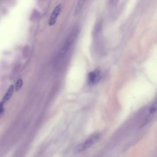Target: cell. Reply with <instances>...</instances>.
Returning <instances> with one entry per match:
<instances>
[{
    "instance_id": "1",
    "label": "cell",
    "mask_w": 157,
    "mask_h": 157,
    "mask_svg": "<svg viewBox=\"0 0 157 157\" xmlns=\"http://www.w3.org/2000/svg\"><path fill=\"white\" fill-rule=\"evenodd\" d=\"M101 137V134L98 132L94 133L89 136L83 142L81 143L77 146L75 150L77 152H82L86 150L88 148H90L92 145L96 144Z\"/></svg>"
},
{
    "instance_id": "3",
    "label": "cell",
    "mask_w": 157,
    "mask_h": 157,
    "mask_svg": "<svg viewBox=\"0 0 157 157\" xmlns=\"http://www.w3.org/2000/svg\"><path fill=\"white\" fill-rule=\"evenodd\" d=\"M101 78V72L100 71L97 69L90 72L88 75V80L90 84H95L99 82Z\"/></svg>"
},
{
    "instance_id": "7",
    "label": "cell",
    "mask_w": 157,
    "mask_h": 157,
    "mask_svg": "<svg viewBox=\"0 0 157 157\" xmlns=\"http://www.w3.org/2000/svg\"><path fill=\"white\" fill-rule=\"evenodd\" d=\"M23 85V80L21 78H19L17 80V81L15 83V90L16 91H18L21 87Z\"/></svg>"
},
{
    "instance_id": "5",
    "label": "cell",
    "mask_w": 157,
    "mask_h": 157,
    "mask_svg": "<svg viewBox=\"0 0 157 157\" xmlns=\"http://www.w3.org/2000/svg\"><path fill=\"white\" fill-rule=\"evenodd\" d=\"M83 3H84L83 1H78L77 2V5L75 6V10H74V15L76 16V15H77L79 13L82 7V6H83Z\"/></svg>"
},
{
    "instance_id": "8",
    "label": "cell",
    "mask_w": 157,
    "mask_h": 157,
    "mask_svg": "<svg viewBox=\"0 0 157 157\" xmlns=\"http://www.w3.org/2000/svg\"><path fill=\"white\" fill-rule=\"evenodd\" d=\"M4 107H3V103L1 101V104H0V115H2L4 113Z\"/></svg>"
},
{
    "instance_id": "6",
    "label": "cell",
    "mask_w": 157,
    "mask_h": 157,
    "mask_svg": "<svg viewBox=\"0 0 157 157\" xmlns=\"http://www.w3.org/2000/svg\"><path fill=\"white\" fill-rule=\"evenodd\" d=\"M157 111V98L155 100V101L152 104L151 106L150 107L149 109V114L151 115H153L154 113H156Z\"/></svg>"
},
{
    "instance_id": "4",
    "label": "cell",
    "mask_w": 157,
    "mask_h": 157,
    "mask_svg": "<svg viewBox=\"0 0 157 157\" xmlns=\"http://www.w3.org/2000/svg\"><path fill=\"white\" fill-rule=\"evenodd\" d=\"M13 90H14V87H13V85H10L9 87L8 90H7L5 95L4 96V97L2 98V103H6L7 101H9L10 99V98L12 96V94H13Z\"/></svg>"
},
{
    "instance_id": "2",
    "label": "cell",
    "mask_w": 157,
    "mask_h": 157,
    "mask_svg": "<svg viewBox=\"0 0 157 157\" xmlns=\"http://www.w3.org/2000/svg\"><path fill=\"white\" fill-rule=\"evenodd\" d=\"M61 8H62V5L61 4H58L55 7V9H53V12L51 14V16L49 18V20H48V25H49L52 26V25L55 24V23L56 21V20H57V18H58V15H59V13L61 11Z\"/></svg>"
}]
</instances>
